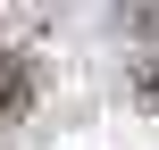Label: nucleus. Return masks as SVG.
<instances>
[{
    "instance_id": "f03ea898",
    "label": "nucleus",
    "mask_w": 159,
    "mask_h": 150,
    "mask_svg": "<svg viewBox=\"0 0 159 150\" xmlns=\"http://www.w3.org/2000/svg\"><path fill=\"white\" fill-rule=\"evenodd\" d=\"M126 100H134L143 117H159V50H151V58H134V67H126Z\"/></svg>"
},
{
    "instance_id": "7ed1b4c3",
    "label": "nucleus",
    "mask_w": 159,
    "mask_h": 150,
    "mask_svg": "<svg viewBox=\"0 0 159 150\" xmlns=\"http://www.w3.org/2000/svg\"><path fill=\"white\" fill-rule=\"evenodd\" d=\"M117 17L126 25H159V0H117Z\"/></svg>"
},
{
    "instance_id": "f257e3e1",
    "label": "nucleus",
    "mask_w": 159,
    "mask_h": 150,
    "mask_svg": "<svg viewBox=\"0 0 159 150\" xmlns=\"http://www.w3.org/2000/svg\"><path fill=\"white\" fill-rule=\"evenodd\" d=\"M25 92H34V75H25V58H17L8 42H0V125H8L17 109H25Z\"/></svg>"
}]
</instances>
